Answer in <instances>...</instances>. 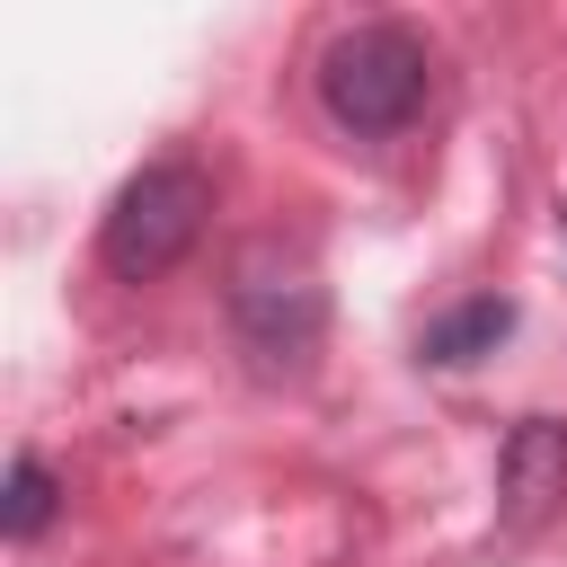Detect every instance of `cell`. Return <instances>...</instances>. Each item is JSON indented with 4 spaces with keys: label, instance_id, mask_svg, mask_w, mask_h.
I'll return each instance as SVG.
<instances>
[{
    "label": "cell",
    "instance_id": "cell-1",
    "mask_svg": "<svg viewBox=\"0 0 567 567\" xmlns=\"http://www.w3.org/2000/svg\"><path fill=\"white\" fill-rule=\"evenodd\" d=\"M221 310H230V346L257 381H310L319 372V346H328V284H319V257L284 230H257L230 248V275H221Z\"/></svg>",
    "mask_w": 567,
    "mask_h": 567
},
{
    "label": "cell",
    "instance_id": "cell-2",
    "mask_svg": "<svg viewBox=\"0 0 567 567\" xmlns=\"http://www.w3.org/2000/svg\"><path fill=\"white\" fill-rule=\"evenodd\" d=\"M425 97H434V53L399 18H363V27L328 35V53H319V106L346 133L390 142V133H408L425 115Z\"/></svg>",
    "mask_w": 567,
    "mask_h": 567
},
{
    "label": "cell",
    "instance_id": "cell-3",
    "mask_svg": "<svg viewBox=\"0 0 567 567\" xmlns=\"http://www.w3.org/2000/svg\"><path fill=\"white\" fill-rule=\"evenodd\" d=\"M204 213H213V177L195 159H151L115 186V204L97 221V266L115 284H159L204 239Z\"/></svg>",
    "mask_w": 567,
    "mask_h": 567
},
{
    "label": "cell",
    "instance_id": "cell-4",
    "mask_svg": "<svg viewBox=\"0 0 567 567\" xmlns=\"http://www.w3.org/2000/svg\"><path fill=\"white\" fill-rule=\"evenodd\" d=\"M567 505V425L558 416H523L496 452V532L532 540L549 514Z\"/></svg>",
    "mask_w": 567,
    "mask_h": 567
},
{
    "label": "cell",
    "instance_id": "cell-5",
    "mask_svg": "<svg viewBox=\"0 0 567 567\" xmlns=\"http://www.w3.org/2000/svg\"><path fill=\"white\" fill-rule=\"evenodd\" d=\"M514 337V301L505 292H470L461 310H443L434 328H425V363H478V354H496Z\"/></svg>",
    "mask_w": 567,
    "mask_h": 567
},
{
    "label": "cell",
    "instance_id": "cell-6",
    "mask_svg": "<svg viewBox=\"0 0 567 567\" xmlns=\"http://www.w3.org/2000/svg\"><path fill=\"white\" fill-rule=\"evenodd\" d=\"M53 505H62V478H53L35 452H18V461H9V487H0V532H9V540H35V532L53 523Z\"/></svg>",
    "mask_w": 567,
    "mask_h": 567
}]
</instances>
